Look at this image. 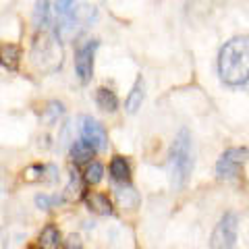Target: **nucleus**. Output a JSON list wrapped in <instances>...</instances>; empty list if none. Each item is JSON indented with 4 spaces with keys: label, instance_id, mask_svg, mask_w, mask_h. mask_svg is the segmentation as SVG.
Wrapping results in <instances>:
<instances>
[{
    "label": "nucleus",
    "instance_id": "f257e3e1",
    "mask_svg": "<svg viewBox=\"0 0 249 249\" xmlns=\"http://www.w3.org/2000/svg\"><path fill=\"white\" fill-rule=\"evenodd\" d=\"M218 73L231 88L249 81V36H235L222 46L218 54Z\"/></svg>",
    "mask_w": 249,
    "mask_h": 249
},
{
    "label": "nucleus",
    "instance_id": "f03ea898",
    "mask_svg": "<svg viewBox=\"0 0 249 249\" xmlns=\"http://www.w3.org/2000/svg\"><path fill=\"white\" fill-rule=\"evenodd\" d=\"M168 168L170 181L175 189H183L187 185L193 170V154H191V133L187 129H181L170 143L168 152Z\"/></svg>",
    "mask_w": 249,
    "mask_h": 249
},
{
    "label": "nucleus",
    "instance_id": "7ed1b4c3",
    "mask_svg": "<svg viewBox=\"0 0 249 249\" xmlns=\"http://www.w3.org/2000/svg\"><path fill=\"white\" fill-rule=\"evenodd\" d=\"M31 58L42 71H56L60 67V60H62V50L58 42L54 40L52 36H46L42 34V37H37L36 44H34V50H31Z\"/></svg>",
    "mask_w": 249,
    "mask_h": 249
},
{
    "label": "nucleus",
    "instance_id": "20e7f679",
    "mask_svg": "<svg viewBox=\"0 0 249 249\" xmlns=\"http://www.w3.org/2000/svg\"><path fill=\"white\" fill-rule=\"evenodd\" d=\"M93 17H96V9L89 4H79L73 13H65V17H62L56 29L58 37H65V40L77 37L93 21Z\"/></svg>",
    "mask_w": 249,
    "mask_h": 249
},
{
    "label": "nucleus",
    "instance_id": "39448f33",
    "mask_svg": "<svg viewBox=\"0 0 249 249\" xmlns=\"http://www.w3.org/2000/svg\"><path fill=\"white\" fill-rule=\"evenodd\" d=\"M239 232V218L235 212H227L212 231L210 237V247L212 249H235Z\"/></svg>",
    "mask_w": 249,
    "mask_h": 249
},
{
    "label": "nucleus",
    "instance_id": "423d86ee",
    "mask_svg": "<svg viewBox=\"0 0 249 249\" xmlns=\"http://www.w3.org/2000/svg\"><path fill=\"white\" fill-rule=\"evenodd\" d=\"M247 160H249L247 147H229L227 152L220 154V158L216 162V177L224 178V181L237 178Z\"/></svg>",
    "mask_w": 249,
    "mask_h": 249
},
{
    "label": "nucleus",
    "instance_id": "0eeeda50",
    "mask_svg": "<svg viewBox=\"0 0 249 249\" xmlns=\"http://www.w3.org/2000/svg\"><path fill=\"white\" fill-rule=\"evenodd\" d=\"M98 42L88 40L79 44V48L75 52V73L79 77L81 83H89L93 77V58H96Z\"/></svg>",
    "mask_w": 249,
    "mask_h": 249
},
{
    "label": "nucleus",
    "instance_id": "6e6552de",
    "mask_svg": "<svg viewBox=\"0 0 249 249\" xmlns=\"http://www.w3.org/2000/svg\"><path fill=\"white\" fill-rule=\"evenodd\" d=\"M79 131H81V139L83 142H88L96 152H104L108 147L106 129L96 119H91V116H83Z\"/></svg>",
    "mask_w": 249,
    "mask_h": 249
},
{
    "label": "nucleus",
    "instance_id": "1a4fd4ad",
    "mask_svg": "<svg viewBox=\"0 0 249 249\" xmlns=\"http://www.w3.org/2000/svg\"><path fill=\"white\" fill-rule=\"evenodd\" d=\"M85 204L91 210L93 214H100V216H108L112 214V201L106 193H100V191H89L85 196Z\"/></svg>",
    "mask_w": 249,
    "mask_h": 249
},
{
    "label": "nucleus",
    "instance_id": "9d476101",
    "mask_svg": "<svg viewBox=\"0 0 249 249\" xmlns=\"http://www.w3.org/2000/svg\"><path fill=\"white\" fill-rule=\"evenodd\" d=\"M143 98H145V83H143L142 77H137L133 88H131V91H129L127 100H124V110H127L129 114H135L139 108H142Z\"/></svg>",
    "mask_w": 249,
    "mask_h": 249
},
{
    "label": "nucleus",
    "instance_id": "9b49d317",
    "mask_svg": "<svg viewBox=\"0 0 249 249\" xmlns=\"http://www.w3.org/2000/svg\"><path fill=\"white\" fill-rule=\"evenodd\" d=\"M21 62V48L17 44H2L0 46V65L9 71H17Z\"/></svg>",
    "mask_w": 249,
    "mask_h": 249
},
{
    "label": "nucleus",
    "instance_id": "f8f14e48",
    "mask_svg": "<svg viewBox=\"0 0 249 249\" xmlns=\"http://www.w3.org/2000/svg\"><path fill=\"white\" fill-rule=\"evenodd\" d=\"M110 177H112V181L116 183H121V185H127L131 181V166H129V162L123 158V156H114V158L110 160Z\"/></svg>",
    "mask_w": 249,
    "mask_h": 249
},
{
    "label": "nucleus",
    "instance_id": "ddd939ff",
    "mask_svg": "<svg viewBox=\"0 0 249 249\" xmlns=\"http://www.w3.org/2000/svg\"><path fill=\"white\" fill-rule=\"evenodd\" d=\"M37 243H40L42 249H58L62 245V235L58 227H54V224H46L40 232V239H37Z\"/></svg>",
    "mask_w": 249,
    "mask_h": 249
},
{
    "label": "nucleus",
    "instance_id": "4468645a",
    "mask_svg": "<svg viewBox=\"0 0 249 249\" xmlns=\"http://www.w3.org/2000/svg\"><path fill=\"white\" fill-rule=\"evenodd\" d=\"M93 154H96V150L88 142H83V139H79V142H75L71 145V160L75 164H89Z\"/></svg>",
    "mask_w": 249,
    "mask_h": 249
},
{
    "label": "nucleus",
    "instance_id": "2eb2a0df",
    "mask_svg": "<svg viewBox=\"0 0 249 249\" xmlns=\"http://www.w3.org/2000/svg\"><path fill=\"white\" fill-rule=\"evenodd\" d=\"M96 104L102 108L106 112H114L116 108H119V98H116V93L108 88H98L96 91Z\"/></svg>",
    "mask_w": 249,
    "mask_h": 249
},
{
    "label": "nucleus",
    "instance_id": "dca6fc26",
    "mask_svg": "<svg viewBox=\"0 0 249 249\" xmlns=\"http://www.w3.org/2000/svg\"><path fill=\"white\" fill-rule=\"evenodd\" d=\"M104 177V166L98 160H91L89 164H85V173H83V181L88 185H98Z\"/></svg>",
    "mask_w": 249,
    "mask_h": 249
},
{
    "label": "nucleus",
    "instance_id": "f3484780",
    "mask_svg": "<svg viewBox=\"0 0 249 249\" xmlns=\"http://www.w3.org/2000/svg\"><path fill=\"white\" fill-rule=\"evenodd\" d=\"M34 23L36 27H46L48 23V0H36V11H34Z\"/></svg>",
    "mask_w": 249,
    "mask_h": 249
},
{
    "label": "nucleus",
    "instance_id": "a211bd4d",
    "mask_svg": "<svg viewBox=\"0 0 249 249\" xmlns=\"http://www.w3.org/2000/svg\"><path fill=\"white\" fill-rule=\"evenodd\" d=\"M58 201H60L58 197H50V196H37L36 197V204L40 206L42 210H50L54 204H58Z\"/></svg>",
    "mask_w": 249,
    "mask_h": 249
},
{
    "label": "nucleus",
    "instance_id": "6ab92c4d",
    "mask_svg": "<svg viewBox=\"0 0 249 249\" xmlns=\"http://www.w3.org/2000/svg\"><path fill=\"white\" fill-rule=\"evenodd\" d=\"M73 2H75V0H56V11L60 15H65V13H69V9H71Z\"/></svg>",
    "mask_w": 249,
    "mask_h": 249
},
{
    "label": "nucleus",
    "instance_id": "aec40b11",
    "mask_svg": "<svg viewBox=\"0 0 249 249\" xmlns=\"http://www.w3.org/2000/svg\"><path fill=\"white\" fill-rule=\"evenodd\" d=\"M67 249H81V243H79V239H77V237H71V239H69V243H67Z\"/></svg>",
    "mask_w": 249,
    "mask_h": 249
}]
</instances>
